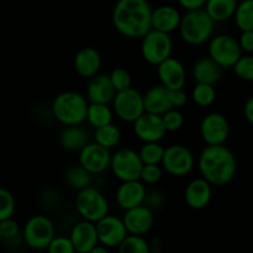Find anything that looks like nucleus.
<instances>
[{
	"instance_id": "obj_1",
	"label": "nucleus",
	"mask_w": 253,
	"mask_h": 253,
	"mask_svg": "<svg viewBox=\"0 0 253 253\" xmlns=\"http://www.w3.org/2000/svg\"><path fill=\"white\" fill-rule=\"evenodd\" d=\"M152 11L147 0H119L113 10V24L124 36L143 37L152 30Z\"/></svg>"
},
{
	"instance_id": "obj_2",
	"label": "nucleus",
	"mask_w": 253,
	"mask_h": 253,
	"mask_svg": "<svg viewBox=\"0 0 253 253\" xmlns=\"http://www.w3.org/2000/svg\"><path fill=\"white\" fill-rule=\"evenodd\" d=\"M199 169L210 184L224 187L234 179L236 158L226 146H208L199 157Z\"/></svg>"
},
{
	"instance_id": "obj_3",
	"label": "nucleus",
	"mask_w": 253,
	"mask_h": 253,
	"mask_svg": "<svg viewBox=\"0 0 253 253\" xmlns=\"http://www.w3.org/2000/svg\"><path fill=\"white\" fill-rule=\"evenodd\" d=\"M88 100L77 91H64L56 96L52 104L53 116L66 126L81 125L88 116Z\"/></svg>"
},
{
	"instance_id": "obj_4",
	"label": "nucleus",
	"mask_w": 253,
	"mask_h": 253,
	"mask_svg": "<svg viewBox=\"0 0 253 253\" xmlns=\"http://www.w3.org/2000/svg\"><path fill=\"white\" fill-rule=\"evenodd\" d=\"M215 21L207 10H189L180 20V36L189 44H202L211 37Z\"/></svg>"
},
{
	"instance_id": "obj_5",
	"label": "nucleus",
	"mask_w": 253,
	"mask_h": 253,
	"mask_svg": "<svg viewBox=\"0 0 253 253\" xmlns=\"http://www.w3.org/2000/svg\"><path fill=\"white\" fill-rule=\"evenodd\" d=\"M24 241L30 249L47 250L48 245L54 239V225L51 219L44 215H34L26 221L24 226Z\"/></svg>"
},
{
	"instance_id": "obj_6",
	"label": "nucleus",
	"mask_w": 253,
	"mask_h": 253,
	"mask_svg": "<svg viewBox=\"0 0 253 253\" xmlns=\"http://www.w3.org/2000/svg\"><path fill=\"white\" fill-rule=\"evenodd\" d=\"M76 208L84 220L98 222L108 215L109 204L100 190L95 188H84L79 190L76 199Z\"/></svg>"
},
{
	"instance_id": "obj_7",
	"label": "nucleus",
	"mask_w": 253,
	"mask_h": 253,
	"mask_svg": "<svg viewBox=\"0 0 253 253\" xmlns=\"http://www.w3.org/2000/svg\"><path fill=\"white\" fill-rule=\"evenodd\" d=\"M173 42L169 34L152 29L142 37L141 53L143 59L153 66H158L169 58L172 53Z\"/></svg>"
},
{
	"instance_id": "obj_8",
	"label": "nucleus",
	"mask_w": 253,
	"mask_h": 253,
	"mask_svg": "<svg viewBox=\"0 0 253 253\" xmlns=\"http://www.w3.org/2000/svg\"><path fill=\"white\" fill-rule=\"evenodd\" d=\"M143 166L140 153L131 148H121L111 156V170L121 182L140 180Z\"/></svg>"
},
{
	"instance_id": "obj_9",
	"label": "nucleus",
	"mask_w": 253,
	"mask_h": 253,
	"mask_svg": "<svg viewBox=\"0 0 253 253\" xmlns=\"http://www.w3.org/2000/svg\"><path fill=\"white\" fill-rule=\"evenodd\" d=\"M209 54L222 68H234L242 57L240 42L230 35H217L210 41Z\"/></svg>"
},
{
	"instance_id": "obj_10",
	"label": "nucleus",
	"mask_w": 253,
	"mask_h": 253,
	"mask_svg": "<svg viewBox=\"0 0 253 253\" xmlns=\"http://www.w3.org/2000/svg\"><path fill=\"white\" fill-rule=\"evenodd\" d=\"M113 104L116 115L126 123H135L146 111L143 95L133 88L118 91Z\"/></svg>"
},
{
	"instance_id": "obj_11",
	"label": "nucleus",
	"mask_w": 253,
	"mask_h": 253,
	"mask_svg": "<svg viewBox=\"0 0 253 253\" xmlns=\"http://www.w3.org/2000/svg\"><path fill=\"white\" fill-rule=\"evenodd\" d=\"M162 166L170 175L183 177L194 167V156L185 146L172 145L165 150Z\"/></svg>"
},
{
	"instance_id": "obj_12",
	"label": "nucleus",
	"mask_w": 253,
	"mask_h": 253,
	"mask_svg": "<svg viewBox=\"0 0 253 253\" xmlns=\"http://www.w3.org/2000/svg\"><path fill=\"white\" fill-rule=\"evenodd\" d=\"M99 244L108 249L119 247L124 240L128 236V231L123 219L114 215H106L96 222Z\"/></svg>"
},
{
	"instance_id": "obj_13",
	"label": "nucleus",
	"mask_w": 253,
	"mask_h": 253,
	"mask_svg": "<svg viewBox=\"0 0 253 253\" xmlns=\"http://www.w3.org/2000/svg\"><path fill=\"white\" fill-rule=\"evenodd\" d=\"M230 133V124L222 114L211 113L204 118L200 125V135L208 146L224 145Z\"/></svg>"
},
{
	"instance_id": "obj_14",
	"label": "nucleus",
	"mask_w": 253,
	"mask_h": 253,
	"mask_svg": "<svg viewBox=\"0 0 253 253\" xmlns=\"http://www.w3.org/2000/svg\"><path fill=\"white\" fill-rule=\"evenodd\" d=\"M133 132L143 142H160L167 130L163 124L162 116L145 111L133 123Z\"/></svg>"
},
{
	"instance_id": "obj_15",
	"label": "nucleus",
	"mask_w": 253,
	"mask_h": 253,
	"mask_svg": "<svg viewBox=\"0 0 253 253\" xmlns=\"http://www.w3.org/2000/svg\"><path fill=\"white\" fill-rule=\"evenodd\" d=\"M111 155L108 148L99 143H88L79 151V165L83 166L91 174L104 172L110 166Z\"/></svg>"
},
{
	"instance_id": "obj_16",
	"label": "nucleus",
	"mask_w": 253,
	"mask_h": 253,
	"mask_svg": "<svg viewBox=\"0 0 253 253\" xmlns=\"http://www.w3.org/2000/svg\"><path fill=\"white\" fill-rule=\"evenodd\" d=\"M123 220L125 222L128 235H137V236H143L150 232L155 224L153 210L143 204L126 210Z\"/></svg>"
},
{
	"instance_id": "obj_17",
	"label": "nucleus",
	"mask_w": 253,
	"mask_h": 253,
	"mask_svg": "<svg viewBox=\"0 0 253 253\" xmlns=\"http://www.w3.org/2000/svg\"><path fill=\"white\" fill-rule=\"evenodd\" d=\"M69 239L72 240L77 253H89L99 245L96 224L88 220L78 222L72 229Z\"/></svg>"
},
{
	"instance_id": "obj_18",
	"label": "nucleus",
	"mask_w": 253,
	"mask_h": 253,
	"mask_svg": "<svg viewBox=\"0 0 253 253\" xmlns=\"http://www.w3.org/2000/svg\"><path fill=\"white\" fill-rule=\"evenodd\" d=\"M158 77H160L161 84L167 86L169 90L183 89L185 79H187L182 62L172 57L158 64Z\"/></svg>"
},
{
	"instance_id": "obj_19",
	"label": "nucleus",
	"mask_w": 253,
	"mask_h": 253,
	"mask_svg": "<svg viewBox=\"0 0 253 253\" xmlns=\"http://www.w3.org/2000/svg\"><path fill=\"white\" fill-rule=\"evenodd\" d=\"M116 89L113 85L110 76L108 74H96L89 79L88 88H86V96L90 103L109 104L114 101L116 95Z\"/></svg>"
},
{
	"instance_id": "obj_20",
	"label": "nucleus",
	"mask_w": 253,
	"mask_h": 253,
	"mask_svg": "<svg viewBox=\"0 0 253 253\" xmlns=\"http://www.w3.org/2000/svg\"><path fill=\"white\" fill-rule=\"evenodd\" d=\"M143 101H145V110L156 115L162 116L170 109H174L170 99V90L163 84L151 86L143 95Z\"/></svg>"
},
{
	"instance_id": "obj_21",
	"label": "nucleus",
	"mask_w": 253,
	"mask_h": 253,
	"mask_svg": "<svg viewBox=\"0 0 253 253\" xmlns=\"http://www.w3.org/2000/svg\"><path fill=\"white\" fill-rule=\"evenodd\" d=\"M211 195V184L204 178H197L193 179L185 188L184 199L188 207L199 210L209 205Z\"/></svg>"
},
{
	"instance_id": "obj_22",
	"label": "nucleus",
	"mask_w": 253,
	"mask_h": 253,
	"mask_svg": "<svg viewBox=\"0 0 253 253\" xmlns=\"http://www.w3.org/2000/svg\"><path fill=\"white\" fill-rule=\"evenodd\" d=\"M146 188L140 180H130L123 182L116 192V202L120 208L130 210L132 208L142 205L146 197Z\"/></svg>"
},
{
	"instance_id": "obj_23",
	"label": "nucleus",
	"mask_w": 253,
	"mask_h": 253,
	"mask_svg": "<svg viewBox=\"0 0 253 253\" xmlns=\"http://www.w3.org/2000/svg\"><path fill=\"white\" fill-rule=\"evenodd\" d=\"M101 57L94 47H83L79 49L74 58V69L82 78L90 79L99 73Z\"/></svg>"
},
{
	"instance_id": "obj_24",
	"label": "nucleus",
	"mask_w": 253,
	"mask_h": 253,
	"mask_svg": "<svg viewBox=\"0 0 253 253\" xmlns=\"http://www.w3.org/2000/svg\"><path fill=\"white\" fill-rule=\"evenodd\" d=\"M222 67L211 57H204L195 62L193 67V77L197 83L215 85L221 79Z\"/></svg>"
},
{
	"instance_id": "obj_25",
	"label": "nucleus",
	"mask_w": 253,
	"mask_h": 253,
	"mask_svg": "<svg viewBox=\"0 0 253 253\" xmlns=\"http://www.w3.org/2000/svg\"><path fill=\"white\" fill-rule=\"evenodd\" d=\"M180 20L182 17L175 7L163 5L152 11V29L170 34L179 27Z\"/></svg>"
},
{
	"instance_id": "obj_26",
	"label": "nucleus",
	"mask_w": 253,
	"mask_h": 253,
	"mask_svg": "<svg viewBox=\"0 0 253 253\" xmlns=\"http://www.w3.org/2000/svg\"><path fill=\"white\" fill-rule=\"evenodd\" d=\"M62 147L68 151H82L89 143V135L79 125L67 126L59 137Z\"/></svg>"
},
{
	"instance_id": "obj_27",
	"label": "nucleus",
	"mask_w": 253,
	"mask_h": 253,
	"mask_svg": "<svg viewBox=\"0 0 253 253\" xmlns=\"http://www.w3.org/2000/svg\"><path fill=\"white\" fill-rule=\"evenodd\" d=\"M237 9L236 0H208L207 12L215 22H224L234 16Z\"/></svg>"
},
{
	"instance_id": "obj_28",
	"label": "nucleus",
	"mask_w": 253,
	"mask_h": 253,
	"mask_svg": "<svg viewBox=\"0 0 253 253\" xmlns=\"http://www.w3.org/2000/svg\"><path fill=\"white\" fill-rule=\"evenodd\" d=\"M86 120L95 128L109 125L113 121V111L110 110L108 104L90 103L88 108Z\"/></svg>"
},
{
	"instance_id": "obj_29",
	"label": "nucleus",
	"mask_w": 253,
	"mask_h": 253,
	"mask_svg": "<svg viewBox=\"0 0 253 253\" xmlns=\"http://www.w3.org/2000/svg\"><path fill=\"white\" fill-rule=\"evenodd\" d=\"M121 140V132L118 126L114 125L113 123L109 125L98 127L95 131V142L101 145L103 147L114 148Z\"/></svg>"
},
{
	"instance_id": "obj_30",
	"label": "nucleus",
	"mask_w": 253,
	"mask_h": 253,
	"mask_svg": "<svg viewBox=\"0 0 253 253\" xmlns=\"http://www.w3.org/2000/svg\"><path fill=\"white\" fill-rule=\"evenodd\" d=\"M90 172L85 169L82 165L72 166L68 168L66 173V180L72 188L82 190L84 188H88L90 184Z\"/></svg>"
},
{
	"instance_id": "obj_31",
	"label": "nucleus",
	"mask_w": 253,
	"mask_h": 253,
	"mask_svg": "<svg viewBox=\"0 0 253 253\" xmlns=\"http://www.w3.org/2000/svg\"><path fill=\"white\" fill-rule=\"evenodd\" d=\"M235 20L241 31H253V0H245L237 5Z\"/></svg>"
},
{
	"instance_id": "obj_32",
	"label": "nucleus",
	"mask_w": 253,
	"mask_h": 253,
	"mask_svg": "<svg viewBox=\"0 0 253 253\" xmlns=\"http://www.w3.org/2000/svg\"><path fill=\"white\" fill-rule=\"evenodd\" d=\"M118 253H152L151 246L142 236L128 235L118 247Z\"/></svg>"
},
{
	"instance_id": "obj_33",
	"label": "nucleus",
	"mask_w": 253,
	"mask_h": 253,
	"mask_svg": "<svg viewBox=\"0 0 253 253\" xmlns=\"http://www.w3.org/2000/svg\"><path fill=\"white\" fill-rule=\"evenodd\" d=\"M165 150L160 142H145L138 153L145 165H158L162 163Z\"/></svg>"
},
{
	"instance_id": "obj_34",
	"label": "nucleus",
	"mask_w": 253,
	"mask_h": 253,
	"mask_svg": "<svg viewBox=\"0 0 253 253\" xmlns=\"http://www.w3.org/2000/svg\"><path fill=\"white\" fill-rule=\"evenodd\" d=\"M192 98L197 105L203 106H209L211 105L216 98V91H215L214 85L204 83H197L195 88L193 89Z\"/></svg>"
},
{
	"instance_id": "obj_35",
	"label": "nucleus",
	"mask_w": 253,
	"mask_h": 253,
	"mask_svg": "<svg viewBox=\"0 0 253 253\" xmlns=\"http://www.w3.org/2000/svg\"><path fill=\"white\" fill-rule=\"evenodd\" d=\"M15 207V198L11 192L0 187V221L12 217Z\"/></svg>"
},
{
	"instance_id": "obj_36",
	"label": "nucleus",
	"mask_w": 253,
	"mask_h": 253,
	"mask_svg": "<svg viewBox=\"0 0 253 253\" xmlns=\"http://www.w3.org/2000/svg\"><path fill=\"white\" fill-rule=\"evenodd\" d=\"M109 76H110V79L113 82V85L115 86L116 91H123L131 88L132 78H131V74L127 69L118 67Z\"/></svg>"
},
{
	"instance_id": "obj_37",
	"label": "nucleus",
	"mask_w": 253,
	"mask_h": 253,
	"mask_svg": "<svg viewBox=\"0 0 253 253\" xmlns=\"http://www.w3.org/2000/svg\"><path fill=\"white\" fill-rule=\"evenodd\" d=\"M234 71L240 79L253 82V56H242L234 66Z\"/></svg>"
},
{
	"instance_id": "obj_38",
	"label": "nucleus",
	"mask_w": 253,
	"mask_h": 253,
	"mask_svg": "<svg viewBox=\"0 0 253 253\" xmlns=\"http://www.w3.org/2000/svg\"><path fill=\"white\" fill-rule=\"evenodd\" d=\"M163 124H165L166 130L169 131V132H174L178 131L184 124V118H183V114L180 111L175 110V109H170L169 111H167L166 114L162 115Z\"/></svg>"
},
{
	"instance_id": "obj_39",
	"label": "nucleus",
	"mask_w": 253,
	"mask_h": 253,
	"mask_svg": "<svg viewBox=\"0 0 253 253\" xmlns=\"http://www.w3.org/2000/svg\"><path fill=\"white\" fill-rule=\"evenodd\" d=\"M48 253H77L72 240L66 236L54 237L47 247Z\"/></svg>"
},
{
	"instance_id": "obj_40",
	"label": "nucleus",
	"mask_w": 253,
	"mask_h": 253,
	"mask_svg": "<svg viewBox=\"0 0 253 253\" xmlns=\"http://www.w3.org/2000/svg\"><path fill=\"white\" fill-rule=\"evenodd\" d=\"M20 234L19 222L12 217L0 221V235L4 241H12L16 239Z\"/></svg>"
},
{
	"instance_id": "obj_41",
	"label": "nucleus",
	"mask_w": 253,
	"mask_h": 253,
	"mask_svg": "<svg viewBox=\"0 0 253 253\" xmlns=\"http://www.w3.org/2000/svg\"><path fill=\"white\" fill-rule=\"evenodd\" d=\"M162 175V169L158 165H145L141 173V180L146 184H156L160 182Z\"/></svg>"
},
{
	"instance_id": "obj_42",
	"label": "nucleus",
	"mask_w": 253,
	"mask_h": 253,
	"mask_svg": "<svg viewBox=\"0 0 253 253\" xmlns=\"http://www.w3.org/2000/svg\"><path fill=\"white\" fill-rule=\"evenodd\" d=\"M165 203V197H163L162 193L160 190H147L146 192L145 202H143V205H146L147 208H150L151 210H155L161 208Z\"/></svg>"
},
{
	"instance_id": "obj_43",
	"label": "nucleus",
	"mask_w": 253,
	"mask_h": 253,
	"mask_svg": "<svg viewBox=\"0 0 253 253\" xmlns=\"http://www.w3.org/2000/svg\"><path fill=\"white\" fill-rule=\"evenodd\" d=\"M170 99H172L173 108H182L187 104L188 95L183 89H177V90H170Z\"/></svg>"
},
{
	"instance_id": "obj_44",
	"label": "nucleus",
	"mask_w": 253,
	"mask_h": 253,
	"mask_svg": "<svg viewBox=\"0 0 253 253\" xmlns=\"http://www.w3.org/2000/svg\"><path fill=\"white\" fill-rule=\"evenodd\" d=\"M239 42H240V46H241L242 51L252 53L253 52V31H242Z\"/></svg>"
},
{
	"instance_id": "obj_45",
	"label": "nucleus",
	"mask_w": 253,
	"mask_h": 253,
	"mask_svg": "<svg viewBox=\"0 0 253 253\" xmlns=\"http://www.w3.org/2000/svg\"><path fill=\"white\" fill-rule=\"evenodd\" d=\"M208 0H178L180 5H182L184 9L189 10H198L202 9L205 4H207Z\"/></svg>"
},
{
	"instance_id": "obj_46",
	"label": "nucleus",
	"mask_w": 253,
	"mask_h": 253,
	"mask_svg": "<svg viewBox=\"0 0 253 253\" xmlns=\"http://www.w3.org/2000/svg\"><path fill=\"white\" fill-rule=\"evenodd\" d=\"M244 113H245V118L249 120V123H251L253 125V95L251 98H249V100H247L246 104H245Z\"/></svg>"
},
{
	"instance_id": "obj_47",
	"label": "nucleus",
	"mask_w": 253,
	"mask_h": 253,
	"mask_svg": "<svg viewBox=\"0 0 253 253\" xmlns=\"http://www.w3.org/2000/svg\"><path fill=\"white\" fill-rule=\"evenodd\" d=\"M89 253H110L109 252L108 247L104 246V245H96L93 250Z\"/></svg>"
},
{
	"instance_id": "obj_48",
	"label": "nucleus",
	"mask_w": 253,
	"mask_h": 253,
	"mask_svg": "<svg viewBox=\"0 0 253 253\" xmlns=\"http://www.w3.org/2000/svg\"><path fill=\"white\" fill-rule=\"evenodd\" d=\"M0 241H2V239H1V235H0Z\"/></svg>"
}]
</instances>
